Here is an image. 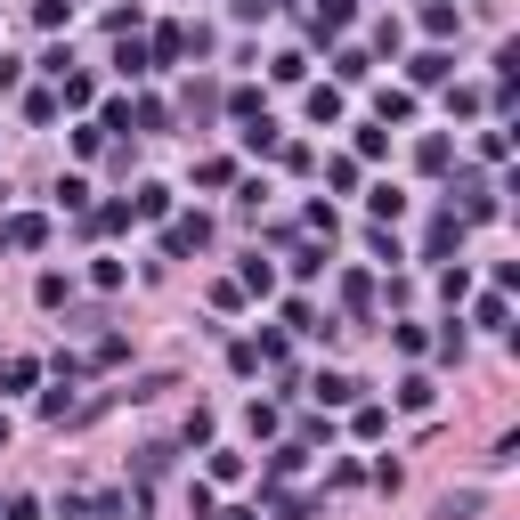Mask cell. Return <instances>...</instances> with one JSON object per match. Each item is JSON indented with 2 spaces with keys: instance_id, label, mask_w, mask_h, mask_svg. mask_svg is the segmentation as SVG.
I'll list each match as a JSON object with an SVG mask.
<instances>
[{
  "instance_id": "cell-1",
  "label": "cell",
  "mask_w": 520,
  "mask_h": 520,
  "mask_svg": "<svg viewBox=\"0 0 520 520\" xmlns=\"http://www.w3.org/2000/svg\"><path fill=\"white\" fill-rule=\"evenodd\" d=\"M204 244H212V220H204V212H179V220L163 228V252H171V260H187V252H204Z\"/></svg>"
},
{
  "instance_id": "cell-2",
  "label": "cell",
  "mask_w": 520,
  "mask_h": 520,
  "mask_svg": "<svg viewBox=\"0 0 520 520\" xmlns=\"http://www.w3.org/2000/svg\"><path fill=\"white\" fill-rule=\"evenodd\" d=\"M41 244H49L41 212H9V220H0V252H41Z\"/></svg>"
},
{
  "instance_id": "cell-3",
  "label": "cell",
  "mask_w": 520,
  "mask_h": 520,
  "mask_svg": "<svg viewBox=\"0 0 520 520\" xmlns=\"http://www.w3.org/2000/svg\"><path fill=\"white\" fill-rule=\"evenodd\" d=\"M309 399H317V407H350V399H358V382L325 366V374H309Z\"/></svg>"
},
{
  "instance_id": "cell-4",
  "label": "cell",
  "mask_w": 520,
  "mask_h": 520,
  "mask_svg": "<svg viewBox=\"0 0 520 520\" xmlns=\"http://www.w3.org/2000/svg\"><path fill=\"white\" fill-rule=\"evenodd\" d=\"M285 325L309 342H334V317H317V301H285Z\"/></svg>"
},
{
  "instance_id": "cell-5",
  "label": "cell",
  "mask_w": 520,
  "mask_h": 520,
  "mask_svg": "<svg viewBox=\"0 0 520 520\" xmlns=\"http://www.w3.org/2000/svg\"><path fill=\"white\" fill-rule=\"evenodd\" d=\"M366 212H374V228H399V220H407V195H399V187L382 179V187L366 195Z\"/></svg>"
},
{
  "instance_id": "cell-6",
  "label": "cell",
  "mask_w": 520,
  "mask_h": 520,
  "mask_svg": "<svg viewBox=\"0 0 520 520\" xmlns=\"http://www.w3.org/2000/svg\"><path fill=\"white\" fill-rule=\"evenodd\" d=\"M342 25H350V0H317V9H309V33L317 41H334Z\"/></svg>"
},
{
  "instance_id": "cell-7",
  "label": "cell",
  "mask_w": 520,
  "mask_h": 520,
  "mask_svg": "<svg viewBox=\"0 0 520 520\" xmlns=\"http://www.w3.org/2000/svg\"><path fill=\"white\" fill-rule=\"evenodd\" d=\"M147 57H155V65H179V57H187V25H155Z\"/></svg>"
},
{
  "instance_id": "cell-8",
  "label": "cell",
  "mask_w": 520,
  "mask_h": 520,
  "mask_svg": "<svg viewBox=\"0 0 520 520\" xmlns=\"http://www.w3.org/2000/svg\"><path fill=\"white\" fill-rule=\"evenodd\" d=\"M407 74L431 90V82H447V74H455V57H447V49H423V57H407Z\"/></svg>"
},
{
  "instance_id": "cell-9",
  "label": "cell",
  "mask_w": 520,
  "mask_h": 520,
  "mask_svg": "<svg viewBox=\"0 0 520 520\" xmlns=\"http://www.w3.org/2000/svg\"><path fill=\"white\" fill-rule=\"evenodd\" d=\"M33 382H41V358H25V350L0 358V390H33Z\"/></svg>"
},
{
  "instance_id": "cell-10",
  "label": "cell",
  "mask_w": 520,
  "mask_h": 520,
  "mask_svg": "<svg viewBox=\"0 0 520 520\" xmlns=\"http://www.w3.org/2000/svg\"><path fill=\"white\" fill-rule=\"evenodd\" d=\"M455 244H464V220H455V212H447V220H431V244H423V260H447Z\"/></svg>"
},
{
  "instance_id": "cell-11",
  "label": "cell",
  "mask_w": 520,
  "mask_h": 520,
  "mask_svg": "<svg viewBox=\"0 0 520 520\" xmlns=\"http://www.w3.org/2000/svg\"><path fill=\"white\" fill-rule=\"evenodd\" d=\"M33 301H41V309H65V301H74V277H65V269H41Z\"/></svg>"
},
{
  "instance_id": "cell-12",
  "label": "cell",
  "mask_w": 520,
  "mask_h": 520,
  "mask_svg": "<svg viewBox=\"0 0 520 520\" xmlns=\"http://www.w3.org/2000/svg\"><path fill=\"white\" fill-rule=\"evenodd\" d=\"M114 74H130V82H139V74H155V57H147V41H114Z\"/></svg>"
},
{
  "instance_id": "cell-13",
  "label": "cell",
  "mask_w": 520,
  "mask_h": 520,
  "mask_svg": "<svg viewBox=\"0 0 520 520\" xmlns=\"http://www.w3.org/2000/svg\"><path fill=\"white\" fill-rule=\"evenodd\" d=\"M163 212H171V187H155V179H147L139 195H130V220H163Z\"/></svg>"
},
{
  "instance_id": "cell-14",
  "label": "cell",
  "mask_w": 520,
  "mask_h": 520,
  "mask_svg": "<svg viewBox=\"0 0 520 520\" xmlns=\"http://www.w3.org/2000/svg\"><path fill=\"white\" fill-rule=\"evenodd\" d=\"M236 293H260V301H269V293H277V269L252 252V260H244V277H236Z\"/></svg>"
},
{
  "instance_id": "cell-15",
  "label": "cell",
  "mask_w": 520,
  "mask_h": 520,
  "mask_svg": "<svg viewBox=\"0 0 520 520\" xmlns=\"http://www.w3.org/2000/svg\"><path fill=\"white\" fill-rule=\"evenodd\" d=\"M455 25H464V17H455V0H423V33H431V41H447Z\"/></svg>"
},
{
  "instance_id": "cell-16",
  "label": "cell",
  "mask_w": 520,
  "mask_h": 520,
  "mask_svg": "<svg viewBox=\"0 0 520 520\" xmlns=\"http://www.w3.org/2000/svg\"><path fill=\"white\" fill-rule=\"evenodd\" d=\"M301 464H309V447H301V439H285V447L269 455V488H277V480H293Z\"/></svg>"
},
{
  "instance_id": "cell-17",
  "label": "cell",
  "mask_w": 520,
  "mask_h": 520,
  "mask_svg": "<svg viewBox=\"0 0 520 520\" xmlns=\"http://www.w3.org/2000/svg\"><path fill=\"white\" fill-rule=\"evenodd\" d=\"M374 122H382V130H390V122H415V98H407V90H382V98H374Z\"/></svg>"
},
{
  "instance_id": "cell-18",
  "label": "cell",
  "mask_w": 520,
  "mask_h": 520,
  "mask_svg": "<svg viewBox=\"0 0 520 520\" xmlns=\"http://www.w3.org/2000/svg\"><path fill=\"white\" fill-rule=\"evenodd\" d=\"M431 399H439V390H431V374H407V382H399V407H407V415H423Z\"/></svg>"
},
{
  "instance_id": "cell-19",
  "label": "cell",
  "mask_w": 520,
  "mask_h": 520,
  "mask_svg": "<svg viewBox=\"0 0 520 520\" xmlns=\"http://www.w3.org/2000/svg\"><path fill=\"white\" fill-rule=\"evenodd\" d=\"M90 98H98L90 74H57V106H90Z\"/></svg>"
},
{
  "instance_id": "cell-20",
  "label": "cell",
  "mask_w": 520,
  "mask_h": 520,
  "mask_svg": "<svg viewBox=\"0 0 520 520\" xmlns=\"http://www.w3.org/2000/svg\"><path fill=\"white\" fill-rule=\"evenodd\" d=\"M366 74H374L366 49H342V57H334V82H366Z\"/></svg>"
},
{
  "instance_id": "cell-21",
  "label": "cell",
  "mask_w": 520,
  "mask_h": 520,
  "mask_svg": "<svg viewBox=\"0 0 520 520\" xmlns=\"http://www.w3.org/2000/svg\"><path fill=\"white\" fill-rule=\"evenodd\" d=\"M325 252L334 244H293V277H325Z\"/></svg>"
},
{
  "instance_id": "cell-22",
  "label": "cell",
  "mask_w": 520,
  "mask_h": 520,
  "mask_svg": "<svg viewBox=\"0 0 520 520\" xmlns=\"http://www.w3.org/2000/svg\"><path fill=\"white\" fill-rule=\"evenodd\" d=\"M244 147H252V155H277V122H269V114L244 122Z\"/></svg>"
},
{
  "instance_id": "cell-23",
  "label": "cell",
  "mask_w": 520,
  "mask_h": 520,
  "mask_svg": "<svg viewBox=\"0 0 520 520\" xmlns=\"http://www.w3.org/2000/svg\"><path fill=\"white\" fill-rule=\"evenodd\" d=\"M57 204H65V212H90V179L65 171V179H57Z\"/></svg>"
},
{
  "instance_id": "cell-24",
  "label": "cell",
  "mask_w": 520,
  "mask_h": 520,
  "mask_svg": "<svg viewBox=\"0 0 520 520\" xmlns=\"http://www.w3.org/2000/svg\"><path fill=\"white\" fill-rule=\"evenodd\" d=\"M309 122H342V90H309Z\"/></svg>"
},
{
  "instance_id": "cell-25",
  "label": "cell",
  "mask_w": 520,
  "mask_h": 520,
  "mask_svg": "<svg viewBox=\"0 0 520 520\" xmlns=\"http://www.w3.org/2000/svg\"><path fill=\"white\" fill-rule=\"evenodd\" d=\"M358 155H366V163L390 155V130H382V122H358Z\"/></svg>"
},
{
  "instance_id": "cell-26",
  "label": "cell",
  "mask_w": 520,
  "mask_h": 520,
  "mask_svg": "<svg viewBox=\"0 0 520 520\" xmlns=\"http://www.w3.org/2000/svg\"><path fill=\"white\" fill-rule=\"evenodd\" d=\"M480 325H488V334H504V325H512V301H504V293H488V301H480Z\"/></svg>"
},
{
  "instance_id": "cell-27",
  "label": "cell",
  "mask_w": 520,
  "mask_h": 520,
  "mask_svg": "<svg viewBox=\"0 0 520 520\" xmlns=\"http://www.w3.org/2000/svg\"><path fill=\"white\" fill-rule=\"evenodd\" d=\"M228 114H236V122H260L269 106H260V90H228Z\"/></svg>"
},
{
  "instance_id": "cell-28",
  "label": "cell",
  "mask_w": 520,
  "mask_h": 520,
  "mask_svg": "<svg viewBox=\"0 0 520 520\" xmlns=\"http://www.w3.org/2000/svg\"><path fill=\"white\" fill-rule=\"evenodd\" d=\"M57 114H65L57 90H33V98H25V122H57Z\"/></svg>"
},
{
  "instance_id": "cell-29",
  "label": "cell",
  "mask_w": 520,
  "mask_h": 520,
  "mask_svg": "<svg viewBox=\"0 0 520 520\" xmlns=\"http://www.w3.org/2000/svg\"><path fill=\"white\" fill-rule=\"evenodd\" d=\"M415 163H423V171H447V163H455V147H447V139H423V147H415Z\"/></svg>"
},
{
  "instance_id": "cell-30",
  "label": "cell",
  "mask_w": 520,
  "mask_h": 520,
  "mask_svg": "<svg viewBox=\"0 0 520 520\" xmlns=\"http://www.w3.org/2000/svg\"><path fill=\"white\" fill-rule=\"evenodd\" d=\"M342 301H350V309H374V277L350 269V277H342Z\"/></svg>"
},
{
  "instance_id": "cell-31",
  "label": "cell",
  "mask_w": 520,
  "mask_h": 520,
  "mask_svg": "<svg viewBox=\"0 0 520 520\" xmlns=\"http://www.w3.org/2000/svg\"><path fill=\"white\" fill-rule=\"evenodd\" d=\"M65 17H74V0H33V25H49V33H57Z\"/></svg>"
},
{
  "instance_id": "cell-32",
  "label": "cell",
  "mask_w": 520,
  "mask_h": 520,
  "mask_svg": "<svg viewBox=\"0 0 520 520\" xmlns=\"http://www.w3.org/2000/svg\"><path fill=\"white\" fill-rule=\"evenodd\" d=\"M269 74H277V82H301V74H309V57H301V49H285V57H269Z\"/></svg>"
},
{
  "instance_id": "cell-33",
  "label": "cell",
  "mask_w": 520,
  "mask_h": 520,
  "mask_svg": "<svg viewBox=\"0 0 520 520\" xmlns=\"http://www.w3.org/2000/svg\"><path fill=\"white\" fill-rule=\"evenodd\" d=\"M212 480L228 488V480H244V455H228V447H212Z\"/></svg>"
},
{
  "instance_id": "cell-34",
  "label": "cell",
  "mask_w": 520,
  "mask_h": 520,
  "mask_svg": "<svg viewBox=\"0 0 520 520\" xmlns=\"http://www.w3.org/2000/svg\"><path fill=\"white\" fill-rule=\"evenodd\" d=\"M285 0H236V25H260V17H277Z\"/></svg>"
},
{
  "instance_id": "cell-35",
  "label": "cell",
  "mask_w": 520,
  "mask_h": 520,
  "mask_svg": "<svg viewBox=\"0 0 520 520\" xmlns=\"http://www.w3.org/2000/svg\"><path fill=\"white\" fill-rule=\"evenodd\" d=\"M122 358H130V342H122V334H106V342L90 350V366H122Z\"/></svg>"
},
{
  "instance_id": "cell-36",
  "label": "cell",
  "mask_w": 520,
  "mask_h": 520,
  "mask_svg": "<svg viewBox=\"0 0 520 520\" xmlns=\"http://www.w3.org/2000/svg\"><path fill=\"white\" fill-rule=\"evenodd\" d=\"M350 431H358V439H382V431H390V415H382V407H358V423H350Z\"/></svg>"
},
{
  "instance_id": "cell-37",
  "label": "cell",
  "mask_w": 520,
  "mask_h": 520,
  "mask_svg": "<svg viewBox=\"0 0 520 520\" xmlns=\"http://www.w3.org/2000/svg\"><path fill=\"white\" fill-rule=\"evenodd\" d=\"M0 520H41V504L33 496H0Z\"/></svg>"
},
{
  "instance_id": "cell-38",
  "label": "cell",
  "mask_w": 520,
  "mask_h": 520,
  "mask_svg": "<svg viewBox=\"0 0 520 520\" xmlns=\"http://www.w3.org/2000/svg\"><path fill=\"white\" fill-rule=\"evenodd\" d=\"M17 82H25V65H17V57H0V98H9Z\"/></svg>"
},
{
  "instance_id": "cell-39",
  "label": "cell",
  "mask_w": 520,
  "mask_h": 520,
  "mask_svg": "<svg viewBox=\"0 0 520 520\" xmlns=\"http://www.w3.org/2000/svg\"><path fill=\"white\" fill-rule=\"evenodd\" d=\"M0 447H9V407H0Z\"/></svg>"
},
{
  "instance_id": "cell-40",
  "label": "cell",
  "mask_w": 520,
  "mask_h": 520,
  "mask_svg": "<svg viewBox=\"0 0 520 520\" xmlns=\"http://www.w3.org/2000/svg\"><path fill=\"white\" fill-rule=\"evenodd\" d=\"M228 520H260V512H228Z\"/></svg>"
}]
</instances>
